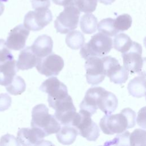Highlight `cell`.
Returning a JSON list of instances; mask_svg holds the SVG:
<instances>
[{
    "instance_id": "cell-10",
    "label": "cell",
    "mask_w": 146,
    "mask_h": 146,
    "mask_svg": "<svg viewBox=\"0 0 146 146\" xmlns=\"http://www.w3.org/2000/svg\"><path fill=\"white\" fill-rule=\"evenodd\" d=\"M103 60L106 76L110 78L111 82L121 84L128 80L129 72L124 66H120L116 58L106 56L103 57Z\"/></svg>"
},
{
    "instance_id": "cell-22",
    "label": "cell",
    "mask_w": 146,
    "mask_h": 146,
    "mask_svg": "<svg viewBox=\"0 0 146 146\" xmlns=\"http://www.w3.org/2000/svg\"><path fill=\"white\" fill-rule=\"evenodd\" d=\"M98 19L92 14L87 13L83 15L80 21V26L82 32L90 34L95 33L97 29Z\"/></svg>"
},
{
    "instance_id": "cell-7",
    "label": "cell",
    "mask_w": 146,
    "mask_h": 146,
    "mask_svg": "<svg viewBox=\"0 0 146 146\" xmlns=\"http://www.w3.org/2000/svg\"><path fill=\"white\" fill-rule=\"evenodd\" d=\"M52 20V13L48 8L35 9L25 15L23 25L29 30L37 31L43 29Z\"/></svg>"
},
{
    "instance_id": "cell-27",
    "label": "cell",
    "mask_w": 146,
    "mask_h": 146,
    "mask_svg": "<svg viewBox=\"0 0 146 146\" xmlns=\"http://www.w3.org/2000/svg\"><path fill=\"white\" fill-rule=\"evenodd\" d=\"M74 6L80 11L86 13L94 11L96 8L97 0H73Z\"/></svg>"
},
{
    "instance_id": "cell-11",
    "label": "cell",
    "mask_w": 146,
    "mask_h": 146,
    "mask_svg": "<svg viewBox=\"0 0 146 146\" xmlns=\"http://www.w3.org/2000/svg\"><path fill=\"white\" fill-rule=\"evenodd\" d=\"M36 66L38 71L46 76H57L64 67L63 59L54 53L39 59Z\"/></svg>"
},
{
    "instance_id": "cell-32",
    "label": "cell",
    "mask_w": 146,
    "mask_h": 146,
    "mask_svg": "<svg viewBox=\"0 0 146 146\" xmlns=\"http://www.w3.org/2000/svg\"><path fill=\"white\" fill-rule=\"evenodd\" d=\"M128 121V128H131L135 127L136 124V113L130 108H125L121 111Z\"/></svg>"
},
{
    "instance_id": "cell-8",
    "label": "cell",
    "mask_w": 146,
    "mask_h": 146,
    "mask_svg": "<svg viewBox=\"0 0 146 146\" xmlns=\"http://www.w3.org/2000/svg\"><path fill=\"white\" fill-rule=\"evenodd\" d=\"M99 126L103 132L106 135L120 133L128 128V121L124 114L106 115L100 120Z\"/></svg>"
},
{
    "instance_id": "cell-36",
    "label": "cell",
    "mask_w": 146,
    "mask_h": 146,
    "mask_svg": "<svg viewBox=\"0 0 146 146\" xmlns=\"http://www.w3.org/2000/svg\"><path fill=\"white\" fill-rule=\"evenodd\" d=\"M145 107L141 108L138 113V117L137 118V122L139 126L143 127V128H145Z\"/></svg>"
},
{
    "instance_id": "cell-26",
    "label": "cell",
    "mask_w": 146,
    "mask_h": 146,
    "mask_svg": "<svg viewBox=\"0 0 146 146\" xmlns=\"http://www.w3.org/2000/svg\"><path fill=\"white\" fill-rule=\"evenodd\" d=\"M26 83L20 76L15 75L12 81L6 86L7 91L14 95H20L26 90Z\"/></svg>"
},
{
    "instance_id": "cell-35",
    "label": "cell",
    "mask_w": 146,
    "mask_h": 146,
    "mask_svg": "<svg viewBox=\"0 0 146 146\" xmlns=\"http://www.w3.org/2000/svg\"><path fill=\"white\" fill-rule=\"evenodd\" d=\"M32 7L34 9H47L50 6V0H31Z\"/></svg>"
},
{
    "instance_id": "cell-1",
    "label": "cell",
    "mask_w": 146,
    "mask_h": 146,
    "mask_svg": "<svg viewBox=\"0 0 146 146\" xmlns=\"http://www.w3.org/2000/svg\"><path fill=\"white\" fill-rule=\"evenodd\" d=\"M31 126L40 129L45 136L57 133L60 128V124L54 115L48 113V109L44 104L35 106L32 110Z\"/></svg>"
},
{
    "instance_id": "cell-30",
    "label": "cell",
    "mask_w": 146,
    "mask_h": 146,
    "mask_svg": "<svg viewBox=\"0 0 146 146\" xmlns=\"http://www.w3.org/2000/svg\"><path fill=\"white\" fill-rule=\"evenodd\" d=\"M123 133H118L115 138L112 140L107 141L104 145H129V132L125 131Z\"/></svg>"
},
{
    "instance_id": "cell-28",
    "label": "cell",
    "mask_w": 146,
    "mask_h": 146,
    "mask_svg": "<svg viewBox=\"0 0 146 146\" xmlns=\"http://www.w3.org/2000/svg\"><path fill=\"white\" fill-rule=\"evenodd\" d=\"M132 19L128 14L120 15L114 19V26L119 31L127 30L131 26Z\"/></svg>"
},
{
    "instance_id": "cell-25",
    "label": "cell",
    "mask_w": 146,
    "mask_h": 146,
    "mask_svg": "<svg viewBox=\"0 0 146 146\" xmlns=\"http://www.w3.org/2000/svg\"><path fill=\"white\" fill-rule=\"evenodd\" d=\"M97 27L99 33L108 36H113L119 32L114 26V19L111 18H105L100 21L97 25Z\"/></svg>"
},
{
    "instance_id": "cell-16",
    "label": "cell",
    "mask_w": 146,
    "mask_h": 146,
    "mask_svg": "<svg viewBox=\"0 0 146 146\" xmlns=\"http://www.w3.org/2000/svg\"><path fill=\"white\" fill-rule=\"evenodd\" d=\"M52 39L50 36L46 34L39 36L31 46L34 54L39 59L50 54L52 52Z\"/></svg>"
},
{
    "instance_id": "cell-15",
    "label": "cell",
    "mask_w": 146,
    "mask_h": 146,
    "mask_svg": "<svg viewBox=\"0 0 146 146\" xmlns=\"http://www.w3.org/2000/svg\"><path fill=\"white\" fill-rule=\"evenodd\" d=\"M104 90L105 89L101 87H94L89 88L80 104V110L89 112L91 115H94L98 108L97 103L99 97Z\"/></svg>"
},
{
    "instance_id": "cell-29",
    "label": "cell",
    "mask_w": 146,
    "mask_h": 146,
    "mask_svg": "<svg viewBox=\"0 0 146 146\" xmlns=\"http://www.w3.org/2000/svg\"><path fill=\"white\" fill-rule=\"evenodd\" d=\"M146 132L142 129H136L129 135V145H145Z\"/></svg>"
},
{
    "instance_id": "cell-21",
    "label": "cell",
    "mask_w": 146,
    "mask_h": 146,
    "mask_svg": "<svg viewBox=\"0 0 146 146\" xmlns=\"http://www.w3.org/2000/svg\"><path fill=\"white\" fill-rule=\"evenodd\" d=\"M78 135H79L78 131L75 127L69 125H64L56 133V137L60 143L70 145L75 141Z\"/></svg>"
},
{
    "instance_id": "cell-24",
    "label": "cell",
    "mask_w": 146,
    "mask_h": 146,
    "mask_svg": "<svg viewBox=\"0 0 146 146\" xmlns=\"http://www.w3.org/2000/svg\"><path fill=\"white\" fill-rule=\"evenodd\" d=\"M132 42L128 35L124 33H120L114 38L112 46L116 50L123 53L129 49Z\"/></svg>"
},
{
    "instance_id": "cell-9",
    "label": "cell",
    "mask_w": 146,
    "mask_h": 146,
    "mask_svg": "<svg viewBox=\"0 0 146 146\" xmlns=\"http://www.w3.org/2000/svg\"><path fill=\"white\" fill-rule=\"evenodd\" d=\"M86 78L88 84L97 85L103 82L106 76L102 58L92 56L86 59L85 65Z\"/></svg>"
},
{
    "instance_id": "cell-4",
    "label": "cell",
    "mask_w": 146,
    "mask_h": 146,
    "mask_svg": "<svg viewBox=\"0 0 146 146\" xmlns=\"http://www.w3.org/2000/svg\"><path fill=\"white\" fill-rule=\"evenodd\" d=\"M39 90L48 94L47 101L49 106L52 108L58 103L69 95L66 86L55 76L44 80L40 85Z\"/></svg>"
},
{
    "instance_id": "cell-33",
    "label": "cell",
    "mask_w": 146,
    "mask_h": 146,
    "mask_svg": "<svg viewBox=\"0 0 146 146\" xmlns=\"http://www.w3.org/2000/svg\"><path fill=\"white\" fill-rule=\"evenodd\" d=\"M11 98L5 93L0 94V112L7 110L11 106Z\"/></svg>"
},
{
    "instance_id": "cell-12",
    "label": "cell",
    "mask_w": 146,
    "mask_h": 146,
    "mask_svg": "<svg viewBox=\"0 0 146 146\" xmlns=\"http://www.w3.org/2000/svg\"><path fill=\"white\" fill-rule=\"evenodd\" d=\"M54 109L55 110L54 116L61 124L71 125L76 112L72 99L70 95L58 103Z\"/></svg>"
},
{
    "instance_id": "cell-3",
    "label": "cell",
    "mask_w": 146,
    "mask_h": 146,
    "mask_svg": "<svg viewBox=\"0 0 146 146\" xmlns=\"http://www.w3.org/2000/svg\"><path fill=\"white\" fill-rule=\"evenodd\" d=\"M91 115L83 110L76 113L71 123L75 127L78 134L88 141H96L100 135V129L98 125L92 120Z\"/></svg>"
},
{
    "instance_id": "cell-18",
    "label": "cell",
    "mask_w": 146,
    "mask_h": 146,
    "mask_svg": "<svg viewBox=\"0 0 146 146\" xmlns=\"http://www.w3.org/2000/svg\"><path fill=\"white\" fill-rule=\"evenodd\" d=\"M39 60V58L34 54L31 46H27L21 51L16 66L18 70L31 69L36 65Z\"/></svg>"
},
{
    "instance_id": "cell-38",
    "label": "cell",
    "mask_w": 146,
    "mask_h": 146,
    "mask_svg": "<svg viewBox=\"0 0 146 146\" xmlns=\"http://www.w3.org/2000/svg\"><path fill=\"white\" fill-rule=\"evenodd\" d=\"M8 0H0V16L3 13L4 9H5V6L3 3V2L7 1Z\"/></svg>"
},
{
    "instance_id": "cell-2",
    "label": "cell",
    "mask_w": 146,
    "mask_h": 146,
    "mask_svg": "<svg viewBox=\"0 0 146 146\" xmlns=\"http://www.w3.org/2000/svg\"><path fill=\"white\" fill-rule=\"evenodd\" d=\"M112 48V39L103 33H98L92 36L88 43L82 46L80 54L86 60L92 56L101 57L108 54Z\"/></svg>"
},
{
    "instance_id": "cell-39",
    "label": "cell",
    "mask_w": 146,
    "mask_h": 146,
    "mask_svg": "<svg viewBox=\"0 0 146 146\" xmlns=\"http://www.w3.org/2000/svg\"><path fill=\"white\" fill-rule=\"evenodd\" d=\"M115 0H99V1L102 3H103L106 5H111V3H112L113 2H114Z\"/></svg>"
},
{
    "instance_id": "cell-13",
    "label": "cell",
    "mask_w": 146,
    "mask_h": 146,
    "mask_svg": "<svg viewBox=\"0 0 146 146\" xmlns=\"http://www.w3.org/2000/svg\"><path fill=\"white\" fill-rule=\"evenodd\" d=\"M44 133L39 129L32 127L22 128L17 133V141L22 145H40L47 144L48 141L44 140Z\"/></svg>"
},
{
    "instance_id": "cell-34",
    "label": "cell",
    "mask_w": 146,
    "mask_h": 146,
    "mask_svg": "<svg viewBox=\"0 0 146 146\" xmlns=\"http://www.w3.org/2000/svg\"><path fill=\"white\" fill-rule=\"evenodd\" d=\"M19 145L17 139L13 135L7 134L3 136L0 140V145Z\"/></svg>"
},
{
    "instance_id": "cell-6",
    "label": "cell",
    "mask_w": 146,
    "mask_h": 146,
    "mask_svg": "<svg viewBox=\"0 0 146 146\" xmlns=\"http://www.w3.org/2000/svg\"><path fill=\"white\" fill-rule=\"evenodd\" d=\"M142 47L136 42L132 44L128 50L122 53L124 67L131 74H141L145 72L142 71L145 58L142 57Z\"/></svg>"
},
{
    "instance_id": "cell-23",
    "label": "cell",
    "mask_w": 146,
    "mask_h": 146,
    "mask_svg": "<svg viewBox=\"0 0 146 146\" xmlns=\"http://www.w3.org/2000/svg\"><path fill=\"white\" fill-rule=\"evenodd\" d=\"M85 41L83 34L78 30L70 31L66 37V43L72 50H78L82 47Z\"/></svg>"
},
{
    "instance_id": "cell-17",
    "label": "cell",
    "mask_w": 146,
    "mask_h": 146,
    "mask_svg": "<svg viewBox=\"0 0 146 146\" xmlns=\"http://www.w3.org/2000/svg\"><path fill=\"white\" fill-rule=\"evenodd\" d=\"M97 105L98 107L106 115H110L116 109L118 100L115 94L105 90L99 97Z\"/></svg>"
},
{
    "instance_id": "cell-31",
    "label": "cell",
    "mask_w": 146,
    "mask_h": 146,
    "mask_svg": "<svg viewBox=\"0 0 146 146\" xmlns=\"http://www.w3.org/2000/svg\"><path fill=\"white\" fill-rule=\"evenodd\" d=\"M12 59H14V57L7 48L5 40L0 39V64Z\"/></svg>"
},
{
    "instance_id": "cell-19",
    "label": "cell",
    "mask_w": 146,
    "mask_h": 146,
    "mask_svg": "<svg viewBox=\"0 0 146 146\" xmlns=\"http://www.w3.org/2000/svg\"><path fill=\"white\" fill-rule=\"evenodd\" d=\"M19 70L14 59L0 64V85L6 86L13 79Z\"/></svg>"
},
{
    "instance_id": "cell-14",
    "label": "cell",
    "mask_w": 146,
    "mask_h": 146,
    "mask_svg": "<svg viewBox=\"0 0 146 146\" xmlns=\"http://www.w3.org/2000/svg\"><path fill=\"white\" fill-rule=\"evenodd\" d=\"M30 34L29 30L22 24L13 29L9 34L6 44L10 50H21L26 44V41Z\"/></svg>"
},
{
    "instance_id": "cell-20",
    "label": "cell",
    "mask_w": 146,
    "mask_h": 146,
    "mask_svg": "<svg viewBox=\"0 0 146 146\" xmlns=\"http://www.w3.org/2000/svg\"><path fill=\"white\" fill-rule=\"evenodd\" d=\"M145 74H139L131 80L128 84L127 89L129 95L135 98H141L145 96Z\"/></svg>"
},
{
    "instance_id": "cell-37",
    "label": "cell",
    "mask_w": 146,
    "mask_h": 146,
    "mask_svg": "<svg viewBox=\"0 0 146 146\" xmlns=\"http://www.w3.org/2000/svg\"><path fill=\"white\" fill-rule=\"evenodd\" d=\"M52 1L54 3L58 5L63 6L64 7L74 4L73 0H52Z\"/></svg>"
},
{
    "instance_id": "cell-5",
    "label": "cell",
    "mask_w": 146,
    "mask_h": 146,
    "mask_svg": "<svg viewBox=\"0 0 146 146\" xmlns=\"http://www.w3.org/2000/svg\"><path fill=\"white\" fill-rule=\"evenodd\" d=\"M80 14V11L74 4L64 7L54 22L56 32L66 34L75 29L78 25Z\"/></svg>"
}]
</instances>
